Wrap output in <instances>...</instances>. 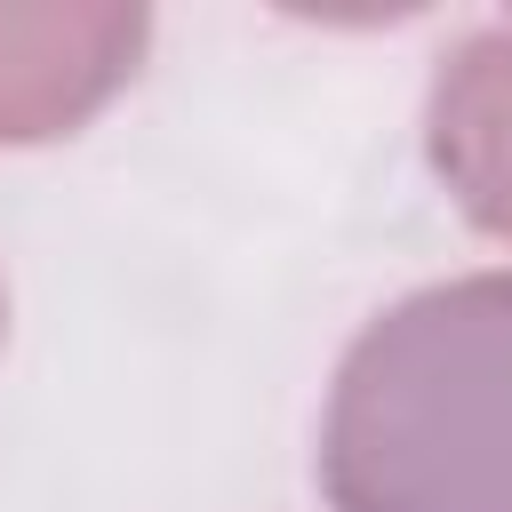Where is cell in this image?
<instances>
[{"label": "cell", "mask_w": 512, "mask_h": 512, "mask_svg": "<svg viewBox=\"0 0 512 512\" xmlns=\"http://www.w3.org/2000/svg\"><path fill=\"white\" fill-rule=\"evenodd\" d=\"M136 0H0V144H56L144 64Z\"/></svg>", "instance_id": "cell-2"}, {"label": "cell", "mask_w": 512, "mask_h": 512, "mask_svg": "<svg viewBox=\"0 0 512 512\" xmlns=\"http://www.w3.org/2000/svg\"><path fill=\"white\" fill-rule=\"evenodd\" d=\"M0 336H8V288H0Z\"/></svg>", "instance_id": "cell-4"}, {"label": "cell", "mask_w": 512, "mask_h": 512, "mask_svg": "<svg viewBox=\"0 0 512 512\" xmlns=\"http://www.w3.org/2000/svg\"><path fill=\"white\" fill-rule=\"evenodd\" d=\"M328 512H512V272L384 304L320 416Z\"/></svg>", "instance_id": "cell-1"}, {"label": "cell", "mask_w": 512, "mask_h": 512, "mask_svg": "<svg viewBox=\"0 0 512 512\" xmlns=\"http://www.w3.org/2000/svg\"><path fill=\"white\" fill-rule=\"evenodd\" d=\"M424 152L448 184V200L512 240V16L464 32L424 96Z\"/></svg>", "instance_id": "cell-3"}]
</instances>
